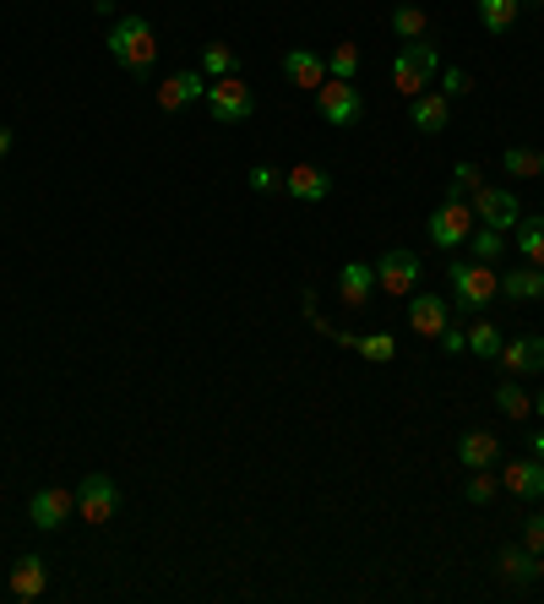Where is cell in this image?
<instances>
[{"label": "cell", "instance_id": "3957f363", "mask_svg": "<svg viewBox=\"0 0 544 604\" xmlns=\"http://www.w3.org/2000/svg\"><path fill=\"white\" fill-rule=\"evenodd\" d=\"M207 115L218 121V126H245L251 115H256V93L240 83V77H218V83H207Z\"/></svg>", "mask_w": 544, "mask_h": 604}, {"label": "cell", "instance_id": "603a6c76", "mask_svg": "<svg viewBox=\"0 0 544 604\" xmlns=\"http://www.w3.org/2000/svg\"><path fill=\"white\" fill-rule=\"evenodd\" d=\"M495 566H501V577H506V582H528V577H539V555H533L528 544L501 550V555H495Z\"/></svg>", "mask_w": 544, "mask_h": 604}, {"label": "cell", "instance_id": "9a60e30c", "mask_svg": "<svg viewBox=\"0 0 544 604\" xmlns=\"http://www.w3.org/2000/svg\"><path fill=\"white\" fill-rule=\"evenodd\" d=\"M45 582H50V561L45 555H23L12 566V599L34 604V599H45Z\"/></svg>", "mask_w": 544, "mask_h": 604}, {"label": "cell", "instance_id": "7c38bea8", "mask_svg": "<svg viewBox=\"0 0 544 604\" xmlns=\"http://www.w3.org/2000/svg\"><path fill=\"white\" fill-rule=\"evenodd\" d=\"M501 365H506V376H533V370H544V338H511V343H501V354H495Z\"/></svg>", "mask_w": 544, "mask_h": 604}, {"label": "cell", "instance_id": "4fadbf2b", "mask_svg": "<svg viewBox=\"0 0 544 604\" xmlns=\"http://www.w3.org/2000/svg\"><path fill=\"white\" fill-rule=\"evenodd\" d=\"M283 191H289L294 202H327V197H332V175L316 169V164H300V169L283 175Z\"/></svg>", "mask_w": 544, "mask_h": 604}, {"label": "cell", "instance_id": "e575fe53", "mask_svg": "<svg viewBox=\"0 0 544 604\" xmlns=\"http://www.w3.org/2000/svg\"><path fill=\"white\" fill-rule=\"evenodd\" d=\"M441 93H446V99H463V93H468V72H463V66H446V77H441Z\"/></svg>", "mask_w": 544, "mask_h": 604}, {"label": "cell", "instance_id": "f35d334b", "mask_svg": "<svg viewBox=\"0 0 544 604\" xmlns=\"http://www.w3.org/2000/svg\"><path fill=\"white\" fill-rule=\"evenodd\" d=\"M7 153H12V131H7V126H0V159H7Z\"/></svg>", "mask_w": 544, "mask_h": 604}, {"label": "cell", "instance_id": "60d3db41", "mask_svg": "<svg viewBox=\"0 0 544 604\" xmlns=\"http://www.w3.org/2000/svg\"><path fill=\"white\" fill-rule=\"evenodd\" d=\"M533 408H539V419H544V392H539V398H533Z\"/></svg>", "mask_w": 544, "mask_h": 604}, {"label": "cell", "instance_id": "7bdbcfd3", "mask_svg": "<svg viewBox=\"0 0 544 604\" xmlns=\"http://www.w3.org/2000/svg\"><path fill=\"white\" fill-rule=\"evenodd\" d=\"M539 582H544V555H539Z\"/></svg>", "mask_w": 544, "mask_h": 604}, {"label": "cell", "instance_id": "277c9868", "mask_svg": "<svg viewBox=\"0 0 544 604\" xmlns=\"http://www.w3.org/2000/svg\"><path fill=\"white\" fill-rule=\"evenodd\" d=\"M446 278H452V294H457L463 311H484L501 294V278L490 273V262H452Z\"/></svg>", "mask_w": 544, "mask_h": 604}, {"label": "cell", "instance_id": "836d02e7", "mask_svg": "<svg viewBox=\"0 0 544 604\" xmlns=\"http://www.w3.org/2000/svg\"><path fill=\"white\" fill-rule=\"evenodd\" d=\"M463 495H468L473 506H484V501L495 495V479H490V468H473V479L463 485Z\"/></svg>", "mask_w": 544, "mask_h": 604}, {"label": "cell", "instance_id": "8992f818", "mask_svg": "<svg viewBox=\"0 0 544 604\" xmlns=\"http://www.w3.org/2000/svg\"><path fill=\"white\" fill-rule=\"evenodd\" d=\"M419 273H425V262L414 256V251H387L381 262H376V289L381 294H392V300H403V294H414L419 289Z\"/></svg>", "mask_w": 544, "mask_h": 604}, {"label": "cell", "instance_id": "f1b7e54d", "mask_svg": "<svg viewBox=\"0 0 544 604\" xmlns=\"http://www.w3.org/2000/svg\"><path fill=\"white\" fill-rule=\"evenodd\" d=\"M349 349H359V360H370V365H387V360L397 354V338H392V332H365V338H354Z\"/></svg>", "mask_w": 544, "mask_h": 604}, {"label": "cell", "instance_id": "74e56055", "mask_svg": "<svg viewBox=\"0 0 544 604\" xmlns=\"http://www.w3.org/2000/svg\"><path fill=\"white\" fill-rule=\"evenodd\" d=\"M441 349H446V354H468V332L446 322V327H441Z\"/></svg>", "mask_w": 544, "mask_h": 604}, {"label": "cell", "instance_id": "83f0119b", "mask_svg": "<svg viewBox=\"0 0 544 604\" xmlns=\"http://www.w3.org/2000/svg\"><path fill=\"white\" fill-rule=\"evenodd\" d=\"M517 251L522 262L544 267V218H517Z\"/></svg>", "mask_w": 544, "mask_h": 604}, {"label": "cell", "instance_id": "52a82bcc", "mask_svg": "<svg viewBox=\"0 0 544 604\" xmlns=\"http://www.w3.org/2000/svg\"><path fill=\"white\" fill-rule=\"evenodd\" d=\"M316 110H321V121L327 126H354L359 115H365V99H359V88L354 83H321L316 88Z\"/></svg>", "mask_w": 544, "mask_h": 604}, {"label": "cell", "instance_id": "5b68a950", "mask_svg": "<svg viewBox=\"0 0 544 604\" xmlns=\"http://www.w3.org/2000/svg\"><path fill=\"white\" fill-rule=\"evenodd\" d=\"M430 246H441V251H457V246H468V235H473V207L463 202V197H446L435 213H430Z\"/></svg>", "mask_w": 544, "mask_h": 604}, {"label": "cell", "instance_id": "5bb4252c", "mask_svg": "<svg viewBox=\"0 0 544 604\" xmlns=\"http://www.w3.org/2000/svg\"><path fill=\"white\" fill-rule=\"evenodd\" d=\"M408 327L419 332V338H441V327H446V300L441 294H408Z\"/></svg>", "mask_w": 544, "mask_h": 604}, {"label": "cell", "instance_id": "b9f144b4", "mask_svg": "<svg viewBox=\"0 0 544 604\" xmlns=\"http://www.w3.org/2000/svg\"><path fill=\"white\" fill-rule=\"evenodd\" d=\"M93 7H99V12H110V7H115V0H93Z\"/></svg>", "mask_w": 544, "mask_h": 604}, {"label": "cell", "instance_id": "7402d4cb", "mask_svg": "<svg viewBox=\"0 0 544 604\" xmlns=\"http://www.w3.org/2000/svg\"><path fill=\"white\" fill-rule=\"evenodd\" d=\"M495 408H501L506 419H528V414H533V398H528L522 376H506V381L495 387Z\"/></svg>", "mask_w": 544, "mask_h": 604}, {"label": "cell", "instance_id": "ee69618b", "mask_svg": "<svg viewBox=\"0 0 544 604\" xmlns=\"http://www.w3.org/2000/svg\"><path fill=\"white\" fill-rule=\"evenodd\" d=\"M539 7H544V0H539Z\"/></svg>", "mask_w": 544, "mask_h": 604}, {"label": "cell", "instance_id": "30bf717a", "mask_svg": "<svg viewBox=\"0 0 544 604\" xmlns=\"http://www.w3.org/2000/svg\"><path fill=\"white\" fill-rule=\"evenodd\" d=\"M72 512H77V495H72V490H34V501H28V523L45 528V533L66 528Z\"/></svg>", "mask_w": 544, "mask_h": 604}, {"label": "cell", "instance_id": "ac0fdd59", "mask_svg": "<svg viewBox=\"0 0 544 604\" xmlns=\"http://www.w3.org/2000/svg\"><path fill=\"white\" fill-rule=\"evenodd\" d=\"M197 99H207V77H202V72H175V77L159 88V104H164V110H180V104H197Z\"/></svg>", "mask_w": 544, "mask_h": 604}, {"label": "cell", "instance_id": "d6a6232c", "mask_svg": "<svg viewBox=\"0 0 544 604\" xmlns=\"http://www.w3.org/2000/svg\"><path fill=\"white\" fill-rule=\"evenodd\" d=\"M473 191H479V169H473V164H457V169H452L446 197H473Z\"/></svg>", "mask_w": 544, "mask_h": 604}, {"label": "cell", "instance_id": "2e32d148", "mask_svg": "<svg viewBox=\"0 0 544 604\" xmlns=\"http://www.w3.org/2000/svg\"><path fill=\"white\" fill-rule=\"evenodd\" d=\"M506 490L511 495H522V501H539L544 495V463L539 457H517V463H506Z\"/></svg>", "mask_w": 544, "mask_h": 604}, {"label": "cell", "instance_id": "d590c367", "mask_svg": "<svg viewBox=\"0 0 544 604\" xmlns=\"http://www.w3.org/2000/svg\"><path fill=\"white\" fill-rule=\"evenodd\" d=\"M522 544H528L533 555H544V517H539V512L522 523Z\"/></svg>", "mask_w": 544, "mask_h": 604}, {"label": "cell", "instance_id": "e0dca14e", "mask_svg": "<svg viewBox=\"0 0 544 604\" xmlns=\"http://www.w3.org/2000/svg\"><path fill=\"white\" fill-rule=\"evenodd\" d=\"M283 77H289L294 88H311V93H316V88L327 83V61L311 55V50H289V55H283Z\"/></svg>", "mask_w": 544, "mask_h": 604}, {"label": "cell", "instance_id": "d6986e66", "mask_svg": "<svg viewBox=\"0 0 544 604\" xmlns=\"http://www.w3.org/2000/svg\"><path fill=\"white\" fill-rule=\"evenodd\" d=\"M501 294L506 300H544V267H511V273H501Z\"/></svg>", "mask_w": 544, "mask_h": 604}, {"label": "cell", "instance_id": "6da1fadb", "mask_svg": "<svg viewBox=\"0 0 544 604\" xmlns=\"http://www.w3.org/2000/svg\"><path fill=\"white\" fill-rule=\"evenodd\" d=\"M110 61L121 66V72H153V61H159V34H153V23L148 17H121L115 28H110Z\"/></svg>", "mask_w": 544, "mask_h": 604}, {"label": "cell", "instance_id": "ba28073f", "mask_svg": "<svg viewBox=\"0 0 544 604\" xmlns=\"http://www.w3.org/2000/svg\"><path fill=\"white\" fill-rule=\"evenodd\" d=\"M77 512H83V523H110L121 512V485L110 474H88L77 485Z\"/></svg>", "mask_w": 544, "mask_h": 604}, {"label": "cell", "instance_id": "ab89813d", "mask_svg": "<svg viewBox=\"0 0 544 604\" xmlns=\"http://www.w3.org/2000/svg\"><path fill=\"white\" fill-rule=\"evenodd\" d=\"M528 441H533V457L544 463V430H539V436H528Z\"/></svg>", "mask_w": 544, "mask_h": 604}, {"label": "cell", "instance_id": "44dd1931", "mask_svg": "<svg viewBox=\"0 0 544 604\" xmlns=\"http://www.w3.org/2000/svg\"><path fill=\"white\" fill-rule=\"evenodd\" d=\"M414 131H425V137L446 131V93H419L414 99Z\"/></svg>", "mask_w": 544, "mask_h": 604}, {"label": "cell", "instance_id": "f6af8a7d", "mask_svg": "<svg viewBox=\"0 0 544 604\" xmlns=\"http://www.w3.org/2000/svg\"><path fill=\"white\" fill-rule=\"evenodd\" d=\"M539 159H544V153H539Z\"/></svg>", "mask_w": 544, "mask_h": 604}, {"label": "cell", "instance_id": "ffe728a7", "mask_svg": "<svg viewBox=\"0 0 544 604\" xmlns=\"http://www.w3.org/2000/svg\"><path fill=\"white\" fill-rule=\"evenodd\" d=\"M457 457H463V468H490V463L501 457V441H495L490 430H468V436L457 441Z\"/></svg>", "mask_w": 544, "mask_h": 604}, {"label": "cell", "instance_id": "f546056e", "mask_svg": "<svg viewBox=\"0 0 544 604\" xmlns=\"http://www.w3.org/2000/svg\"><path fill=\"white\" fill-rule=\"evenodd\" d=\"M501 169H506V175H517V180H533V175H544V159H539L533 148H506Z\"/></svg>", "mask_w": 544, "mask_h": 604}, {"label": "cell", "instance_id": "4dcf8cb0", "mask_svg": "<svg viewBox=\"0 0 544 604\" xmlns=\"http://www.w3.org/2000/svg\"><path fill=\"white\" fill-rule=\"evenodd\" d=\"M327 77H332V83H354V77H359V50H354V45H338V50L327 55Z\"/></svg>", "mask_w": 544, "mask_h": 604}, {"label": "cell", "instance_id": "8d00e7d4", "mask_svg": "<svg viewBox=\"0 0 544 604\" xmlns=\"http://www.w3.org/2000/svg\"><path fill=\"white\" fill-rule=\"evenodd\" d=\"M278 186H283V175H278V169H267V164H256V169H251V191H278Z\"/></svg>", "mask_w": 544, "mask_h": 604}, {"label": "cell", "instance_id": "9c48e42d", "mask_svg": "<svg viewBox=\"0 0 544 604\" xmlns=\"http://www.w3.org/2000/svg\"><path fill=\"white\" fill-rule=\"evenodd\" d=\"M468 207H473V218L490 224V229H517V218H522L517 197H511V191H495V186H479Z\"/></svg>", "mask_w": 544, "mask_h": 604}, {"label": "cell", "instance_id": "7a4b0ae2", "mask_svg": "<svg viewBox=\"0 0 544 604\" xmlns=\"http://www.w3.org/2000/svg\"><path fill=\"white\" fill-rule=\"evenodd\" d=\"M435 72H441L435 45H430V39H414V45H403L397 61H392V88H397L403 99H419V93L435 83Z\"/></svg>", "mask_w": 544, "mask_h": 604}, {"label": "cell", "instance_id": "4316f807", "mask_svg": "<svg viewBox=\"0 0 544 604\" xmlns=\"http://www.w3.org/2000/svg\"><path fill=\"white\" fill-rule=\"evenodd\" d=\"M468 251H473V262H501V256H506V229L479 224V229L468 235Z\"/></svg>", "mask_w": 544, "mask_h": 604}, {"label": "cell", "instance_id": "d4e9b609", "mask_svg": "<svg viewBox=\"0 0 544 604\" xmlns=\"http://www.w3.org/2000/svg\"><path fill=\"white\" fill-rule=\"evenodd\" d=\"M392 34H397L403 45L430 39V17H425V7H397V12H392Z\"/></svg>", "mask_w": 544, "mask_h": 604}, {"label": "cell", "instance_id": "cb8c5ba5", "mask_svg": "<svg viewBox=\"0 0 544 604\" xmlns=\"http://www.w3.org/2000/svg\"><path fill=\"white\" fill-rule=\"evenodd\" d=\"M517 7H522V0H479L484 34H511V28H517Z\"/></svg>", "mask_w": 544, "mask_h": 604}, {"label": "cell", "instance_id": "8fae6325", "mask_svg": "<svg viewBox=\"0 0 544 604\" xmlns=\"http://www.w3.org/2000/svg\"><path fill=\"white\" fill-rule=\"evenodd\" d=\"M370 294H376V262H343V273H338V300L343 305H370Z\"/></svg>", "mask_w": 544, "mask_h": 604}, {"label": "cell", "instance_id": "484cf974", "mask_svg": "<svg viewBox=\"0 0 544 604\" xmlns=\"http://www.w3.org/2000/svg\"><path fill=\"white\" fill-rule=\"evenodd\" d=\"M202 77H207V83H218V77H240V55H235L229 45H207V50H202Z\"/></svg>", "mask_w": 544, "mask_h": 604}, {"label": "cell", "instance_id": "1f68e13d", "mask_svg": "<svg viewBox=\"0 0 544 604\" xmlns=\"http://www.w3.org/2000/svg\"><path fill=\"white\" fill-rule=\"evenodd\" d=\"M501 343H506V338H501L490 322H473V332H468V354H479V360H495V354H501Z\"/></svg>", "mask_w": 544, "mask_h": 604}]
</instances>
